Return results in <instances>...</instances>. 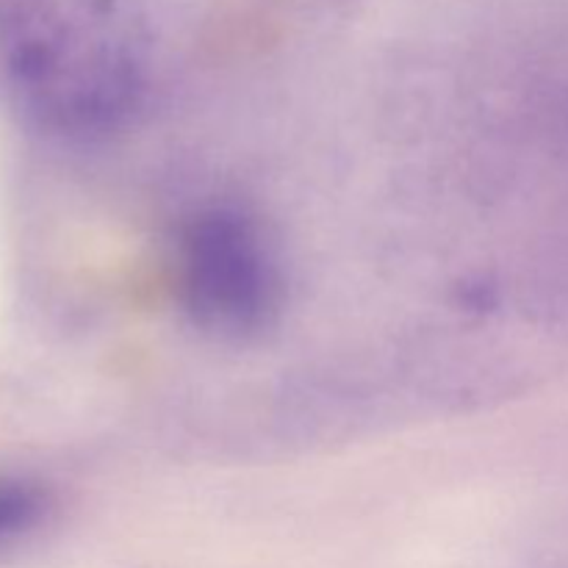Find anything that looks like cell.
Masks as SVG:
<instances>
[{
	"label": "cell",
	"instance_id": "1",
	"mask_svg": "<svg viewBox=\"0 0 568 568\" xmlns=\"http://www.w3.org/2000/svg\"><path fill=\"white\" fill-rule=\"evenodd\" d=\"M189 314L216 333L258 331L277 303V277L253 227L233 214L200 216L181 253Z\"/></svg>",
	"mask_w": 568,
	"mask_h": 568
},
{
	"label": "cell",
	"instance_id": "2",
	"mask_svg": "<svg viewBox=\"0 0 568 568\" xmlns=\"http://www.w3.org/2000/svg\"><path fill=\"white\" fill-rule=\"evenodd\" d=\"M39 514H42L39 488L20 480H0V544L37 525Z\"/></svg>",
	"mask_w": 568,
	"mask_h": 568
}]
</instances>
